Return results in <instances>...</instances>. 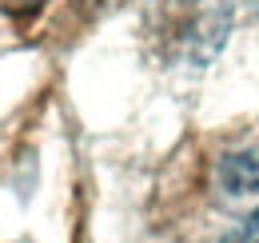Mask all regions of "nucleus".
<instances>
[{
    "instance_id": "f257e3e1",
    "label": "nucleus",
    "mask_w": 259,
    "mask_h": 243,
    "mask_svg": "<svg viewBox=\"0 0 259 243\" xmlns=\"http://www.w3.org/2000/svg\"><path fill=\"white\" fill-rule=\"evenodd\" d=\"M231 32V0H148L144 36L167 64H207Z\"/></svg>"
},
{
    "instance_id": "f03ea898",
    "label": "nucleus",
    "mask_w": 259,
    "mask_h": 243,
    "mask_svg": "<svg viewBox=\"0 0 259 243\" xmlns=\"http://www.w3.org/2000/svg\"><path fill=\"white\" fill-rule=\"evenodd\" d=\"M215 187L224 204H259V144L227 152L215 168Z\"/></svg>"
},
{
    "instance_id": "7ed1b4c3",
    "label": "nucleus",
    "mask_w": 259,
    "mask_h": 243,
    "mask_svg": "<svg viewBox=\"0 0 259 243\" xmlns=\"http://www.w3.org/2000/svg\"><path fill=\"white\" fill-rule=\"evenodd\" d=\"M224 243H259V208L247 215V219H243V223H239Z\"/></svg>"
},
{
    "instance_id": "20e7f679",
    "label": "nucleus",
    "mask_w": 259,
    "mask_h": 243,
    "mask_svg": "<svg viewBox=\"0 0 259 243\" xmlns=\"http://www.w3.org/2000/svg\"><path fill=\"white\" fill-rule=\"evenodd\" d=\"M44 0H0V8L4 12H32V8H40Z\"/></svg>"
},
{
    "instance_id": "39448f33",
    "label": "nucleus",
    "mask_w": 259,
    "mask_h": 243,
    "mask_svg": "<svg viewBox=\"0 0 259 243\" xmlns=\"http://www.w3.org/2000/svg\"><path fill=\"white\" fill-rule=\"evenodd\" d=\"M251 8H255V12H259V0H251Z\"/></svg>"
}]
</instances>
